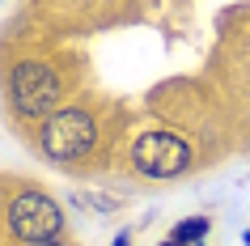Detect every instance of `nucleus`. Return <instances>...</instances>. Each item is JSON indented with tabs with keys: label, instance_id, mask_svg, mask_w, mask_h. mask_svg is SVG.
Instances as JSON below:
<instances>
[{
	"label": "nucleus",
	"instance_id": "nucleus-9",
	"mask_svg": "<svg viewBox=\"0 0 250 246\" xmlns=\"http://www.w3.org/2000/svg\"><path fill=\"white\" fill-rule=\"evenodd\" d=\"M242 242H246V246H250V225H246V233H242Z\"/></svg>",
	"mask_w": 250,
	"mask_h": 246
},
{
	"label": "nucleus",
	"instance_id": "nucleus-8",
	"mask_svg": "<svg viewBox=\"0 0 250 246\" xmlns=\"http://www.w3.org/2000/svg\"><path fill=\"white\" fill-rule=\"evenodd\" d=\"M30 246H68V242H30Z\"/></svg>",
	"mask_w": 250,
	"mask_h": 246
},
{
	"label": "nucleus",
	"instance_id": "nucleus-6",
	"mask_svg": "<svg viewBox=\"0 0 250 246\" xmlns=\"http://www.w3.org/2000/svg\"><path fill=\"white\" fill-rule=\"evenodd\" d=\"M81 208H93V212H119V204L110 200V195H77Z\"/></svg>",
	"mask_w": 250,
	"mask_h": 246
},
{
	"label": "nucleus",
	"instance_id": "nucleus-1",
	"mask_svg": "<svg viewBox=\"0 0 250 246\" xmlns=\"http://www.w3.org/2000/svg\"><path fill=\"white\" fill-rule=\"evenodd\" d=\"M64 93V81L47 60H21V64L9 72V98H13L17 115L26 119H47L55 115V102Z\"/></svg>",
	"mask_w": 250,
	"mask_h": 246
},
{
	"label": "nucleus",
	"instance_id": "nucleus-10",
	"mask_svg": "<svg viewBox=\"0 0 250 246\" xmlns=\"http://www.w3.org/2000/svg\"><path fill=\"white\" fill-rule=\"evenodd\" d=\"M157 246H174V242H170V238H166V242H157Z\"/></svg>",
	"mask_w": 250,
	"mask_h": 246
},
{
	"label": "nucleus",
	"instance_id": "nucleus-3",
	"mask_svg": "<svg viewBox=\"0 0 250 246\" xmlns=\"http://www.w3.org/2000/svg\"><path fill=\"white\" fill-rule=\"evenodd\" d=\"M39 144H42V153L55 157V161H81V157H89L93 144H98V123H93L89 111L68 106V111H60V115H51L42 123Z\"/></svg>",
	"mask_w": 250,
	"mask_h": 246
},
{
	"label": "nucleus",
	"instance_id": "nucleus-5",
	"mask_svg": "<svg viewBox=\"0 0 250 246\" xmlns=\"http://www.w3.org/2000/svg\"><path fill=\"white\" fill-rule=\"evenodd\" d=\"M208 229H212V217H187L170 229V242L174 246H204Z\"/></svg>",
	"mask_w": 250,
	"mask_h": 246
},
{
	"label": "nucleus",
	"instance_id": "nucleus-4",
	"mask_svg": "<svg viewBox=\"0 0 250 246\" xmlns=\"http://www.w3.org/2000/svg\"><path fill=\"white\" fill-rule=\"evenodd\" d=\"M64 208L42 191H21L9 204V233H17L21 242H64Z\"/></svg>",
	"mask_w": 250,
	"mask_h": 246
},
{
	"label": "nucleus",
	"instance_id": "nucleus-7",
	"mask_svg": "<svg viewBox=\"0 0 250 246\" xmlns=\"http://www.w3.org/2000/svg\"><path fill=\"white\" fill-rule=\"evenodd\" d=\"M110 246H132V233H119V238H115Z\"/></svg>",
	"mask_w": 250,
	"mask_h": 246
},
{
	"label": "nucleus",
	"instance_id": "nucleus-2",
	"mask_svg": "<svg viewBox=\"0 0 250 246\" xmlns=\"http://www.w3.org/2000/svg\"><path fill=\"white\" fill-rule=\"evenodd\" d=\"M132 166L145 179H178L195 166V149L166 128H148L132 140Z\"/></svg>",
	"mask_w": 250,
	"mask_h": 246
}]
</instances>
